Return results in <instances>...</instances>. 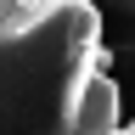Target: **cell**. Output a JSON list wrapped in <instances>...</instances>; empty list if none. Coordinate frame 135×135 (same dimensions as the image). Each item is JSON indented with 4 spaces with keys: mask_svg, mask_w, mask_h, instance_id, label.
Listing matches in <instances>:
<instances>
[{
    "mask_svg": "<svg viewBox=\"0 0 135 135\" xmlns=\"http://www.w3.org/2000/svg\"><path fill=\"white\" fill-rule=\"evenodd\" d=\"M101 11L51 0L28 34H0V135H118Z\"/></svg>",
    "mask_w": 135,
    "mask_h": 135,
    "instance_id": "6da1fadb",
    "label": "cell"
},
{
    "mask_svg": "<svg viewBox=\"0 0 135 135\" xmlns=\"http://www.w3.org/2000/svg\"><path fill=\"white\" fill-rule=\"evenodd\" d=\"M51 11V0H0V34H28Z\"/></svg>",
    "mask_w": 135,
    "mask_h": 135,
    "instance_id": "7a4b0ae2",
    "label": "cell"
}]
</instances>
